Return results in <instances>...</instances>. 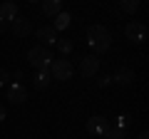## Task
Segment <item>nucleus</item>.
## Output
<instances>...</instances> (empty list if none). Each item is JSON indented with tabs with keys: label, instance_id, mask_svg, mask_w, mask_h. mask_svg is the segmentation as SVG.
Here are the masks:
<instances>
[{
	"label": "nucleus",
	"instance_id": "nucleus-1",
	"mask_svg": "<svg viewBox=\"0 0 149 139\" xmlns=\"http://www.w3.org/2000/svg\"><path fill=\"white\" fill-rule=\"evenodd\" d=\"M87 42H90V47L95 52H107L112 47V35L102 25H90L87 27Z\"/></svg>",
	"mask_w": 149,
	"mask_h": 139
},
{
	"label": "nucleus",
	"instance_id": "nucleus-2",
	"mask_svg": "<svg viewBox=\"0 0 149 139\" xmlns=\"http://www.w3.org/2000/svg\"><path fill=\"white\" fill-rule=\"evenodd\" d=\"M52 60H55L52 52H50L47 47H42V45H35V47L27 50V62H30L37 72H40V70H50Z\"/></svg>",
	"mask_w": 149,
	"mask_h": 139
},
{
	"label": "nucleus",
	"instance_id": "nucleus-3",
	"mask_svg": "<svg viewBox=\"0 0 149 139\" xmlns=\"http://www.w3.org/2000/svg\"><path fill=\"white\" fill-rule=\"evenodd\" d=\"M124 35H127V40H132L134 45H142V42H147V38H149V27L144 25V22L132 20L124 27Z\"/></svg>",
	"mask_w": 149,
	"mask_h": 139
},
{
	"label": "nucleus",
	"instance_id": "nucleus-4",
	"mask_svg": "<svg viewBox=\"0 0 149 139\" xmlns=\"http://www.w3.org/2000/svg\"><path fill=\"white\" fill-rule=\"evenodd\" d=\"M50 75H52V80H70V77L74 75V67L70 60H52V65H50Z\"/></svg>",
	"mask_w": 149,
	"mask_h": 139
},
{
	"label": "nucleus",
	"instance_id": "nucleus-5",
	"mask_svg": "<svg viewBox=\"0 0 149 139\" xmlns=\"http://www.w3.org/2000/svg\"><path fill=\"white\" fill-rule=\"evenodd\" d=\"M107 127H109V119L102 117V114H95V117L87 119V132L95 134V137H102V134L107 132Z\"/></svg>",
	"mask_w": 149,
	"mask_h": 139
},
{
	"label": "nucleus",
	"instance_id": "nucleus-6",
	"mask_svg": "<svg viewBox=\"0 0 149 139\" xmlns=\"http://www.w3.org/2000/svg\"><path fill=\"white\" fill-rule=\"evenodd\" d=\"M100 72V60L95 55H87V57L80 60V75L82 77H95Z\"/></svg>",
	"mask_w": 149,
	"mask_h": 139
},
{
	"label": "nucleus",
	"instance_id": "nucleus-7",
	"mask_svg": "<svg viewBox=\"0 0 149 139\" xmlns=\"http://www.w3.org/2000/svg\"><path fill=\"white\" fill-rule=\"evenodd\" d=\"M10 30L15 32L17 38H27V35H30V32H32V22L27 20V17H22V15H17L15 20L10 22Z\"/></svg>",
	"mask_w": 149,
	"mask_h": 139
},
{
	"label": "nucleus",
	"instance_id": "nucleus-8",
	"mask_svg": "<svg viewBox=\"0 0 149 139\" xmlns=\"http://www.w3.org/2000/svg\"><path fill=\"white\" fill-rule=\"evenodd\" d=\"M8 99H10L13 104H22V102L27 99V90L20 85V82H15V85L8 87Z\"/></svg>",
	"mask_w": 149,
	"mask_h": 139
},
{
	"label": "nucleus",
	"instance_id": "nucleus-9",
	"mask_svg": "<svg viewBox=\"0 0 149 139\" xmlns=\"http://www.w3.org/2000/svg\"><path fill=\"white\" fill-rule=\"evenodd\" d=\"M35 38L37 40H42L45 45H57V32L52 30V25H42V27H37V32H35Z\"/></svg>",
	"mask_w": 149,
	"mask_h": 139
},
{
	"label": "nucleus",
	"instance_id": "nucleus-10",
	"mask_svg": "<svg viewBox=\"0 0 149 139\" xmlns=\"http://www.w3.org/2000/svg\"><path fill=\"white\" fill-rule=\"evenodd\" d=\"M17 15H20V10H17L15 3H3V5H0V20H3V22H8V25H10Z\"/></svg>",
	"mask_w": 149,
	"mask_h": 139
},
{
	"label": "nucleus",
	"instance_id": "nucleus-11",
	"mask_svg": "<svg viewBox=\"0 0 149 139\" xmlns=\"http://www.w3.org/2000/svg\"><path fill=\"white\" fill-rule=\"evenodd\" d=\"M50 82H52V75H50V70H40V72H35V77H32V85H35L37 90H45Z\"/></svg>",
	"mask_w": 149,
	"mask_h": 139
},
{
	"label": "nucleus",
	"instance_id": "nucleus-12",
	"mask_svg": "<svg viewBox=\"0 0 149 139\" xmlns=\"http://www.w3.org/2000/svg\"><path fill=\"white\" fill-rule=\"evenodd\" d=\"M42 13L50 15V17H57L60 13H62V3H60V0H45L42 3Z\"/></svg>",
	"mask_w": 149,
	"mask_h": 139
},
{
	"label": "nucleus",
	"instance_id": "nucleus-13",
	"mask_svg": "<svg viewBox=\"0 0 149 139\" xmlns=\"http://www.w3.org/2000/svg\"><path fill=\"white\" fill-rule=\"evenodd\" d=\"M112 80L117 82V85H132L134 82V70H119Z\"/></svg>",
	"mask_w": 149,
	"mask_h": 139
},
{
	"label": "nucleus",
	"instance_id": "nucleus-14",
	"mask_svg": "<svg viewBox=\"0 0 149 139\" xmlns=\"http://www.w3.org/2000/svg\"><path fill=\"white\" fill-rule=\"evenodd\" d=\"M70 20H72V17H70V13H60V15L55 17L52 30H55V32H57V30H67V27H70Z\"/></svg>",
	"mask_w": 149,
	"mask_h": 139
},
{
	"label": "nucleus",
	"instance_id": "nucleus-15",
	"mask_svg": "<svg viewBox=\"0 0 149 139\" xmlns=\"http://www.w3.org/2000/svg\"><path fill=\"white\" fill-rule=\"evenodd\" d=\"M104 139H127V129H119V127H107V132L102 134Z\"/></svg>",
	"mask_w": 149,
	"mask_h": 139
},
{
	"label": "nucleus",
	"instance_id": "nucleus-16",
	"mask_svg": "<svg viewBox=\"0 0 149 139\" xmlns=\"http://www.w3.org/2000/svg\"><path fill=\"white\" fill-rule=\"evenodd\" d=\"M139 8V0H124V3H119V10L124 13H134Z\"/></svg>",
	"mask_w": 149,
	"mask_h": 139
},
{
	"label": "nucleus",
	"instance_id": "nucleus-17",
	"mask_svg": "<svg viewBox=\"0 0 149 139\" xmlns=\"http://www.w3.org/2000/svg\"><path fill=\"white\" fill-rule=\"evenodd\" d=\"M57 50H60L62 55L72 52V42H70V40H57Z\"/></svg>",
	"mask_w": 149,
	"mask_h": 139
},
{
	"label": "nucleus",
	"instance_id": "nucleus-18",
	"mask_svg": "<svg viewBox=\"0 0 149 139\" xmlns=\"http://www.w3.org/2000/svg\"><path fill=\"white\" fill-rule=\"evenodd\" d=\"M129 122H132V117H129V114H122V117H119L117 122H114V127H119V129H124V127H127Z\"/></svg>",
	"mask_w": 149,
	"mask_h": 139
},
{
	"label": "nucleus",
	"instance_id": "nucleus-19",
	"mask_svg": "<svg viewBox=\"0 0 149 139\" xmlns=\"http://www.w3.org/2000/svg\"><path fill=\"white\" fill-rule=\"evenodd\" d=\"M97 82H100V87H107V85L112 82V77H109V75H102V77H97Z\"/></svg>",
	"mask_w": 149,
	"mask_h": 139
},
{
	"label": "nucleus",
	"instance_id": "nucleus-20",
	"mask_svg": "<svg viewBox=\"0 0 149 139\" xmlns=\"http://www.w3.org/2000/svg\"><path fill=\"white\" fill-rule=\"evenodd\" d=\"M8 80H10V72L0 67V85H3V82H8Z\"/></svg>",
	"mask_w": 149,
	"mask_h": 139
},
{
	"label": "nucleus",
	"instance_id": "nucleus-21",
	"mask_svg": "<svg viewBox=\"0 0 149 139\" xmlns=\"http://www.w3.org/2000/svg\"><path fill=\"white\" fill-rule=\"evenodd\" d=\"M5 117H8V112H5V107L0 104V122H5Z\"/></svg>",
	"mask_w": 149,
	"mask_h": 139
},
{
	"label": "nucleus",
	"instance_id": "nucleus-22",
	"mask_svg": "<svg viewBox=\"0 0 149 139\" xmlns=\"http://www.w3.org/2000/svg\"><path fill=\"white\" fill-rule=\"evenodd\" d=\"M8 27H10V25H8V22H3V20H0V32H5Z\"/></svg>",
	"mask_w": 149,
	"mask_h": 139
},
{
	"label": "nucleus",
	"instance_id": "nucleus-23",
	"mask_svg": "<svg viewBox=\"0 0 149 139\" xmlns=\"http://www.w3.org/2000/svg\"><path fill=\"white\" fill-rule=\"evenodd\" d=\"M137 139H149V134H147V132H142V134H139Z\"/></svg>",
	"mask_w": 149,
	"mask_h": 139
}]
</instances>
